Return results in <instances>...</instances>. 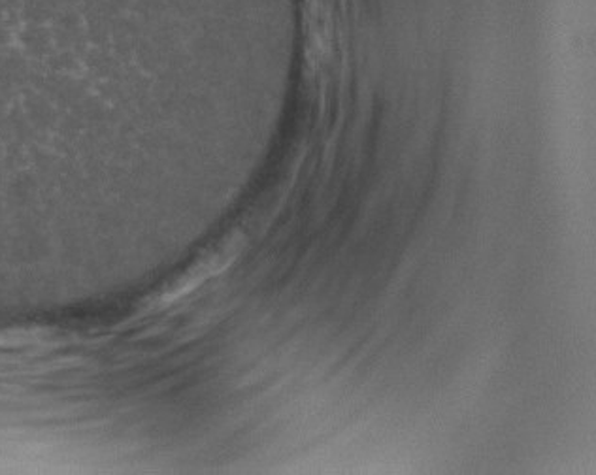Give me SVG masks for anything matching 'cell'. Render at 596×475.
Masks as SVG:
<instances>
[{
    "label": "cell",
    "mask_w": 596,
    "mask_h": 475,
    "mask_svg": "<svg viewBox=\"0 0 596 475\" xmlns=\"http://www.w3.org/2000/svg\"><path fill=\"white\" fill-rule=\"evenodd\" d=\"M237 254L238 249L235 247V241H229L224 247H219L213 254L191 266L176 284H172V287L167 290V295L161 298V303H175L176 298L183 297L187 293L197 289L200 284H205L206 279L213 278L216 274L225 270L232 260L237 259Z\"/></svg>",
    "instance_id": "cell-1"
}]
</instances>
